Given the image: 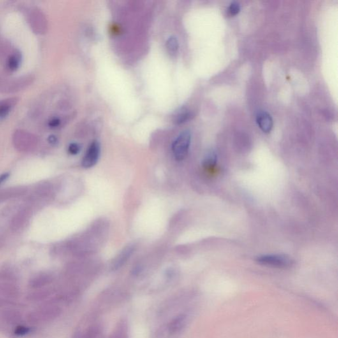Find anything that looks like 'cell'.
<instances>
[{
  "label": "cell",
  "mask_w": 338,
  "mask_h": 338,
  "mask_svg": "<svg viewBox=\"0 0 338 338\" xmlns=\"http://www.w3.org/2000/svg\"><path fill=\"white\" fill-rule=\"evenodd\" d=\"M18 102L17 97H10L0 101V119H3L9 114Z\"/></svg>",
  "instance_id": "obj_13"
},
{
  "label": "cell",
  "mask_w": 338,
  "mask_h": 338,
  "mask_svg": "<svg viewBox=\"0 0 338 338\" xmlns=\"http://www.w3.org/2000/svg\"><path fill=\"white\" fill-rule=\"evenodd\" d=\"M193 113L187 109H183L174 117V123L182 124L191 120L193 117Z\"/></svg>",
  "instance_id": "obj_17"
},
{
  "label": "cell",
  "mask_w": 338,
  "mask_h": 338,
  "mask_svg": "<svg viewBox=\"0 0 338 338\" xmlns=\"http://www.w3.org/2000/svg\"><path fill=\"white\" fill-rule=\"evenodd\" d=\"M81 147L78 143H71L68 147V152L71 155H77L80 153Z\"/></svg>",
  "instance_id": "obj_22"
},
{
  "label": "cell",
  "mask_w": 338,
  "mask_h": 338,
  "mask_svg": "<svg viewBox=\"0 0 338 338\" xmlns=\"http://www.w3.org/2000/svg\"><path fill=\"white\" fill-rule=\"evenodd\" d=\"M2 318L9 325H17L22 321V315L17 310L8 309L2 313Z\"/></svg>",
  "instance_id": "obj_14"
},
{
  "label": "cell",
  "mask_w": 338,
  "mask_h": 338,
  "mask_svg": "<svg viewBox=\"0 0 338 338\" xmlns=\"http://www.w3.org/2000/svg\"><path fill=\"white\" fill-rule=\"evenodd\" d=\"M101 154V147L99 142H93L88 148L83 157L82 165L85 168H91L96 165Z\"/></svg>",
  "instance_id": "obj_7"
},
{
  "label": "cell",
  "mask_w": 338,
  "mask_h": 338,
  "mask_svg": "<svg viewBox=\"0 0 338 338\" xmlns=\"http://www.w3.org/2000/svg\"><path fill=\"white\" fill-rule=\"evenodd\" d=\"M28 332H29V329L23 326H17L15 331V334L18 335H25L27 334Z\"/></svg>",
  "instance_id": "obj_24"
},
{
  "label": "cell",
  "mask_w": 338,
  "mask_h": 338,
  "mask_svg": "<svg viewBox=\"0 0 338 338\" xmlns=\"http://www.w3.org/2000/svg\"><path fill=\"white\" fill-rule=\"evenodd\" d=\"M134 245H129L124 249L123 251L120 252L119 256H118L117 260L115 262L116 268H119L120 266L126 262V261L130 257L134 251Z\"/></svg>",
  "instance_id": "obj_16"
},
{
  "label": "cell",
  "mask_w": 338,
  "mask_h": 338,
  "mask_svg": "<svg viewBox=\"0 0 338 338\" xmlns=\"http://www.w3.org/2000/svg\"><path fill=\"white\" fill-rule=\"evenodd\" d=\"M191 143V132L186 130L179 134L172 145L173 155L177 160L182 161L186 158L189 154Z\"/></svg>",
  "instance_id": "obj_4"
},
{
  "label": "cell",
  "mask_w": 338,
  "mask_h": 338,
  "mask_svg": "<svg viewBox=\"0 0 338 338\" xmlns=\"http://www.w3.org/2000/svg\"><path fill=\"white\" fill-rule=\"evenodd\" d=\"M5 304V301L3 298H2L1 295H0V306H3Z\"/></svg>",
  "instance_id": "obj_27"
},
{
  "label": "cell",
  "mask_w": 338,
  "mask_h": 338,
  "mask_svg": "<svg viewBox=\"0 0 338 338\" xmlns=\"http://www.w3.org/2000/svg\"><path fill=\"white\" fill-rule=\"evenodd\" d=\"M256 122L261 130L269 133L273 128V120L269 113L260 111L256 116Z\"/></svg>",
  "instance_id": "obj_11"
},
{
  "label": "cell",
  "mask_w": 338,
  "mask_h": 338,
  "mask_svg": "<svg viewBox=\"0 0 338 338\" xmlns=\"http://www.w3.org/2000/svg\"><path fill=\"white\" fill-rule=\"evenodd\" d=\"M21 62H22V54L17 50L13 51L7 60L6 68L10 71H16L20 67Z\"/></svg>",
  "instance_id": "obj_15"
},
{
  "label": "cell",
  "mask_w": 338,
  "mask_h": 338,
  "mask_svg": "<svg viewBox=\"0 0 338 338\" xmlns=\"http://www.w3.org/2000/svg\"><path fill=\"white\" fill-rule=\"evenodd\" d=\"M52 281V277L45 272L39 273L34 275L29 281V286L32 289H41L49 284Z\"/></svg>",
  "instance_id": "obj_12"
},
{
  "label": "cell",
  "mask_w": 338,
  "mask_h": 338,
  "mask_svg": "<svg viewBox=\"0 0 338 338\" xmlns=\"http://www.w3.org/2000/svg\"><path fill=\"white\" fill-rule=\"evenodd\" d=\"M13 143L15 149L21 152H31L36 149L39 139L33 134L24 129H17L13 135Z\"/></svg>",
  "instance_id": "obj_1"
},
{
  "label": "cell",
  "mask_w": 338,
  "mask_h": 338,
  "mask_svg": "<svg viewBox=\"0 0 338 338\" xmlns=\"http://www.w3.org/2000/svg\"><path fill=\"white\" fill-rule=\"evenodd\" d=\"M34 77L32 75H25L20 77L5 79L0 80V92L13 93L22 91L33 83Z\"/></svg>",
  "instance_id": "obj_2"
},
{
  "label": "cell",
  "mask_w": 338,
  "mask_h": 338,
  "mask_svg": "<svg viewBox=\"0 0 338 338\" xmlns=\"http://www.w3.org/2000/svg\"><path fill=\"white\" fill-rule=\"evenodd\" d=\"M0 294L8 298H16L20 295L15 275L10 271L0 272Z\"/></svg>",
  "instance_id": "obj_3"
},
{
  "label": "cell",
  "mask_w": 338,
  "mask_h": 338,
  "mask_svg": "<svg viewBox=\"0 0 338 338\" xmlns=\"http://www.w3.org/2000/svg\"><path fill=\"white\" fill-rule=\"evenodd\" d=\"M166 47L168 54L175 57L177 54L179 45H178V39L175 36L169 37L166 42Z\"/></svg>",
  "instance_id": "obj_18"
},
{
  "label": "cell",
  "mask_w": 338,
  "mask_h": 338,
  "mask_svg": "<svg viewBox=\"0 0 338 338\" xmlns=\"http://www.w3.org/2000/svg\"><path fill=\"white\" fill-rule=\"evenodd\" d=\"M31 215L29 208H23L18 211L15 216L13 217L10 223V228L13 231H18L26 224Z\"/></svg>",
  "instance_id": "obj_9"
},
{
  "label": "cell",
  "mask_w": 338,
  "mask_h": 338,
  "mask_svg": "<svg viewBox=\"0 0 338 338\" xmlns=\"http://www.w3.org/2000/svg\"><path fill=\"white\" fill-rule=\"evenodd\" d=\"M240 9V4L237 2H233L230 4L228 9V13L230 15H235L239 12Z\"/></svg>",
  "instance_id": "obj_21"
},
{
  "label": "cell",
  "mask_w": 338,
  "mask_h": 338,
  "mask_svg": "<svg viewBox=\"0 0 338 338\" xmlns=\"http://www.w3.org/2000/svg\"><path fill=\"white\" fill-rule=\"evenodd\" d=\"M27 189L25 187H11L0 191V203L10 199L17 198L26 193Z\"/></svg>",
  "instance_id": "obj_10"
},
{
  "label": "cell",
  "mask_w": 338,
  "mask_h": 338,
  "mask_svg": "<svg viewBox=\"0 0 338 338\" xmlns=\"http://www.w3.org/2000/svg\"><path fill=\"white\" fill-rule=\"evenodd\" d=\"M257 262L261 265L271 266L278 268H286L293 265V261L290 258L281 254H268L258 257Z\"/></svg>",
  "instance_id": "obj_6"
},
{
  "label": "cell",
  "mask_w": 338,
  "mask_h": 338,
  "mask_svg": "<svg viewBox=\"0 0 338 338\" xmlns=\"http://www.w3.org/2000/svg\"><path fill=\"white\" fill-rule=\"evenodd\" d=\"M48 141H49V142L52 143V144H55V143L57 142V137H55L54 136H51L49 138H48Z\"/></svg>",
  "instance_id": "obj_26"
},
{
  "label": "cell",
  "mask_w": 338,
  "mask_h": 338,
  "mask_svg": "<svg viewBox=\"0 0 338 338\" xmlns=\"http://www.w3.org/2000/svg\"><path fill=\"white\" fill-rule=\"evenodd\" d=\"M60 124H61V120H60L59 118L54 117L50 120L49 122H48V126H49L50 128H58Z\"/></svg>",
  "instance_id": "obj_23"
},
{
  "label": "cell",
  "mask_w": 338,
  "mask_h": 338,
  "mask_svg": "<svg viewBox=\"0 0 338 338\" xmlns=\"http://www.w3.org/2000/svg\"><path fill=\"white\" fill-rule=\"evenodd\" d=\"M28 20L32 31L37 34H45L48 29V21L45 13L40 9L32 8L28 15Z\"/></svg>",
  "instance_id": "obj_5"
},
{
  "label": "cell",
  "mask_w": 338,
  "mask_h": 338,
  "mask_svg": "<svg viewBox=\"0 0 338 338\" xmlns=\"http://www.w3.org/2000/svg\"><path fill=\"white\" fill-rule=\"evenodd\" d=\"M52 187L49 184L44 183L36 187L30 198V200L31 203H45L52 196Z\"/></svg>",
  "instance_id": "obj_8"
},
{
  "label": "cell",
  "mask_w": 338,
  "mask_h": 338,
  "mask_svg": "<svg viewBox=\"0 0 338 338\" xmlns=\"http://www.w3.org/2000/svg\"><path fill=\"white\" fill-rule=\"evenodd\" d=\"M217 164V156L214 153H211L208 156H206L203 165L205 168H212L215 167Z\"/></svg>",
  "instance_id": "obj_19"
},
{
  "label": "cell",
  "mask_w": 338,
  "mask_h": 338,
  "mask_svg": "<svg viewBox=\"0 0 338 338\" xmlns=\"http://www.w3.org/2000/svg\"><path fill=\"white\" fill-rule=\"evenodd\" d=\"M8 173H5L4 175L0 176V186H1V185L3 184V183L6 181L7 179H8Z\"/></svg>",
  "instance_id": "obj_25"
},
{
  "label": "cell",
  "mask_w": 338,
  "mask_h": 338,
  "mask_svg": "<svg viewBox=\"0 0 338 338\" xmlns=\"http://www.w3.org/2000/svg\"><path fill=\"white\" fill-rule=\"evenodd\" d=\"M46 296H47V293H46L45 290L37 291V292L29 294V299L32 301H41L44 299Z\"/></svg>",
  "instance_id": "obj_20"
}]
</instances>
